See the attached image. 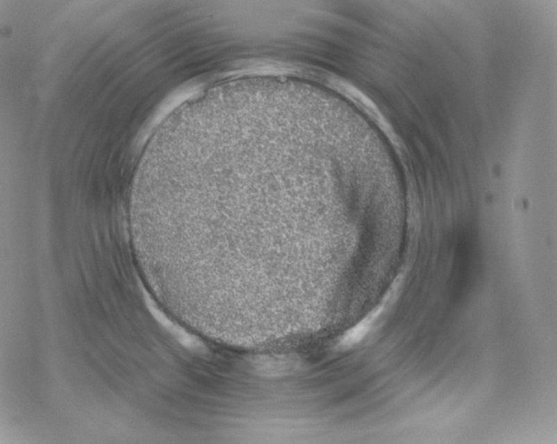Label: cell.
I'll list each match as a JSON object with an SVG mask.
<instances>
[{
  "label": "cell",
  "instance_id": "6da1fadb",
  "mask_svg": "<svg viewBox=\"0 0 557 444\" xmlns=\"http://www.w3.org/2000/svg\"><path fill=\"white\" fill-rule=\"evenodd\" d=\"M153 314L155 315L157 321L173 336L176 341L188 350L193 352L205 351L206 347L203 343L195 336L190 334L185 329L180 327L176 323L172 321L159 309L156 308L155 302L151 301Z\"/></svg>",
  "mask_w": 557,
  "mask_h": 444
},
{
  "label": "cell",
  "instance_id": "7a4b0ae2",
  "mask_svg": "<svg viewBox=\"0 0 557 444\" xmlns=\"http://www.w3.org/2000/svg\"><path fill=\"white\" fill-rule=\"evenodd\" d=\"M370 324H372V319L366 318L360 322L355 327L349 330V332L344 335V337L340 341V345L343 348H349L352 345L357 344L362 341L365 338L367 333L369 331Z\"/></svg>",
  "mask_w": 557,
  "mask_h": 444
}]
</instances>
